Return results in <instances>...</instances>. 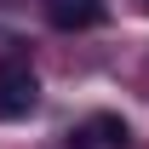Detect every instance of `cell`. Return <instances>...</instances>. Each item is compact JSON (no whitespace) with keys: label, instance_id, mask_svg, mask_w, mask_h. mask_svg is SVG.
Returning <instances> with one entry per match:
<instances>
[{"label":"cell","instance_id":"cell-1","mask_svg":"<svg viewBox=\"0 0 149 149\" xmlns=\"http://www.w3.org/2000/svg\"><path fill=\"white\" fill-rule=\"evenodd\" d=\"M40 103V80L23 63H12V69H0V120H29Z\"/></svg>","mask_w":149,"mask_h":149},{"label":"cell","instance_id":"cell-2","mask_svg":"<svg viewBox=\"0 0 149 149\" xmlns=\"http://www.w3.org/2000/svg\"><path fill=\"white\" fill-rule=\"evenodd\" d=\"M109 17V6L103 0H46V23L74 35V29H97V23Z\"/></svg>","mask_w":149,"mask_h":149},{"label":"cell","instance_id":"cell-3","mask_svg":"<svg viewBox=\"0 0 149 149\" xmlns=\"http://www.w3.org/2000/svg\"><path fill=\"white\" fill-rule=\"evenodd\" d=\"M80 138H86V143H97V149H126V120H120V115H92V120H86V126H80Z\"/></svg>","mask_w":149,"mask_h":149}]
</instances>
